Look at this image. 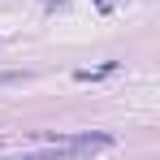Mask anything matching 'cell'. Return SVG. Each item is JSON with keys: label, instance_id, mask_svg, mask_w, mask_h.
Wrapping results in <instances>:
<instances>
[{"label": "cell", "instance_id": "cell-1", "mask_svg": "<svg viewBox=\"0 0 160 160\" xmlns=\"http://www.w3.org/2000/svg\"><path fill=\"white\" fill-rule=\"evenodd\" d=\"M30 74L26 69H0V87H9V82H26Z\"/></svg>", "mask_w": 160, "mask_h": 160}]
</instances>
